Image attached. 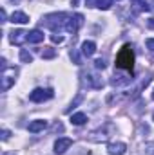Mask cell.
Segmentation results:
<instances>
[{
    "label": "cell",
    "instance_id": "1",
    "mask_svg": "<svg viewBox=\"0 0 154 155\" xmlns=\"http://www.w3.org/2000/svg\"><path fill=\"white\" fill-rule=\"evenodd\" d=\"M69 18H71V15H67V13H51V15H45L42 18V24L58 35L62 29L65 31V25H67Z\"/></svg>",
    "mask_w": 154,
    "mask_h": 155
},
{
    "label": "cell",
    "instance_id": "2",
    "mask_svg": "<svg viewBox=\"0 0 154 155\" xmlns=\"http://www.w3.org/2000/svg\"><path fill=\"white\" fill-rule=\"evenodd\" d=\"M132 67H134V51L129 43H125L116 56V69L132 72Z\"/></svg>",
    "mask_w": 154,
    "mask_h": 155
},
{
    "label": "cell",
    "instance_id": "3",
    "mask_svg": "<svg viewBox=\"0 0 154 155\" xmlns=\"http://www.w3.org/2000/svg\"><path fill=\"white\" fill-rule=\"evenodd\" d=\"M16 76H18V69H15V67H7V69L2 71V90L4 92L9 90L15 85Z\"/></svg>",
    "mask_w": 154,
    "mask_h": 155
},
{
    "label": "cell",
    "instance_id": "4",
    "mask_svg": "<svg viewBox=\"0 0 154 155\" xmlns=\"http://www.w3.org/2000/svg\"><path fill=\"white\" fill-rule=\"evenodd\" d=\"M53 96H54L53 88H35V90L29 94V99H31L33 103H44V101L51 99Z\"/></svg>",
    "mask_w": 154,
    "mask_h": 155
},
{
    "label": "cell",
    "instance_id": "5",
    "mask_svg": "<svg viewBox=\"0 0 154 155\" xmlns=\"http://www.w3.org/2000/svg\"><path fill=\"white\" fill-rule=\"evenodd\" d=\"M111 124H105L103 128H98V130H94V132H91L89 135H87V139L91 141V143H107L109 141V137H111V134L107 132V128H109Z\"/></svg>",
    "mask_w": 154,
    "mask_h": 155
},
{
    "label": "cell",
    "instance_id": "6",
    "mask_svg": "<svg viewBox=\"0 0 154 155\" xmlns=\"http://www.w3.org/2000/svg\"><path fill=\"white\" fill-rule=\"evenodd\" d=\"M82 81H83V85H87V88H102L103 87V79L98 76V74H94V72L83 74Z\"/></svg>",
    "mask_w": 154,
    "mask_h": 155
},
{
    "label": "cell",
    "instance_id": "7",
    "mask_svg": "<svg viewBox=\"0 0 154 155\" xmlns=\"http://www.w3.org/2000/svg\"><path fill=\"white\" fill-rule=\"evenodd\" d=\"M83 25V15H80V13H76V15H73L69 20H67V25H65V31L67 33H76L78 29Z\"/></svg>",
    "mask_w": 154,
    "mask_h": 155
},
{
    "label": "cell",
    "instance_id": "8",
    "mask_svg": "<svg viewBox=\"0 0 154 155\" xmlns=\"http://www.w3.org/2000/svg\"><path fill=\"white\" fill-rule=\"evenodd\" d=\"M71 144H73V139H69V137H60V139H56V143H54V153L56 155L65 153V152L71 148Z\"/></svg>",
    "mask_w": 154,
    "mask_h": 155
},
{
    "label": "cell",
    "instance_id": "9",
    "mask_svg": "<svg viewBox=\"0 0 154 155\" xmlns=\"http://www.w3.org/2000/svg\"><path fill=\"white\" fill-rule=\"evenodd\" d=\"M27 31H22V29H16V31H13V33H9V40H11V43H15V45H22V43H26L27 41Z\"/></svg>",
    "mask_w": 154,
    "mask_h": 155
},
{
    "label": "cell",
    "instance_id": "10",
    "mask_svg": "<svg viewBox=\"0 0 154 155\" xmlns=\"http://www.w3.org/2000/svg\"><path fill=\"white\" fill-rule=\"evenodd\" d=\"M132 81V74H129V72H125V74H114L113 79H111V83L114 85V87H125V85H129Z\"/></svg>",
    "mask_w": 154,
    "mask_h": 155
},
{
    "label": "cell",
    "instance_id": "11",
    "mask_svg": "<svg viewBox=\"0 0 154 155\" xmlns=\"http://www.w3.org/2000/svg\"><path fill=\"white\" fill-rule=\"evenodd\" d=\"M107 152H109V155H123L125 152H127V144H125V143H120V141L109 143Z\"/></svg>",
    "mask_w": 154,
    "mask_h": 155
},
{
    "label": "cell",
    "instance_id": "12",
    "mask_svg": "<svg viewBox=\"0 0 154 155\" xmlns=\"http://www.w3.org/2000/svg\"><path fill=\"white\" fill-rule=\"evenodd\" d=\"M29 132L31 134H38V132H44L45 128H47V121L45 119H35V121H31L29 123Z\"/></svg>",
    "mask_w": 154,
    "mask_h": 155
},
{
    "label": "cell",
    "instance_id": "13",
    "mask_svg": "<svg viewBox=\"0 0 154 155\" xmlns=\"http://www.w3.org/2000/svg\"><path fill=\"white\" fill-rule=\"evenodd\" d=\"M94 52H96V43L91 41V40H85V41L82 43V54H83L85 58H91Z\"/></svg>",
    "mask_w": 154,
    "mask_h": 155
},
{
    "label": "cell",
    "instance_id": "14",
    "mask_svg": "<svg viewBox=\"0 0 154 155\" xmlns=\"http://www.w3.org/2000/svg\"><path fill=\"white\" fill-rule=\"evenodd\" d=\"M9 22H13V24H27L29 22V16L26 13H22V11H15L9 16Z\"/></svg>",
    "mask_w": 154,
    "mask_h": 155
},
{
    "label": "cell",
    "instance_id": "15",
    "mask_svg": "<svg viewBox=\"0 0 154 155\" xmlns=\"http://www.w3.org/2000/svg\"><path fill=\"white\" fill-rule=\"evenodd\" d=\"M27 41H29V43H40V41H44V33H42L40 29H33V31H29V35H27Z\"/></svg>",
    "mask_w": 154,
    "mask_h": 155
},
{
    "label": "cell",
    "instance_id": "16",
    "mask_svg": "<svg viewBox=\"0 0 154 155\" xmlns=\"http://www.w3.org/2000/svg\"><path fill=\"white\" fill-rule=\"evenodd\" d=\"M71 123L76 124V126H82L83 123H87V116H85L83 112H76V114L71 116Z\"/></svg>",
    "mask_w": 154,
    "mask_h": 155
},
{
    "label": "cell",
    "instance_id": "17",
    "mask_svg": "<svg viewBox=\"0 0 154 155\" xmlns=\"http://www.w3.org/2000/svg\"><path fill=\"white\" fill-rule=\"evenodd\" d=\"M54 56H56V49H53V47H45L42 51V58L44 60H53Z\"/></svg>",
    "mask_w": 154,
    "mask_h": 155
},
{
    "label": "cell",
    "instance_id": "18",
    "mask_svg": "<svg viewBox=\"0 0 154 155\" xmlns=\"http://www.w3.org/2000/svg\"><path fill=\"white\" fill-rule=\"evenodd\" d=\"M20 61H22V63H31V61H33V54L27 52L26 49H22V51H20Z\"/></svg>",
    "mask_w": 154,
    "mask_h": 155
},
{
    "label": "cell",
    "instance_id": "19",
    "mask_svg": "<svg viewBox=\"0 0 154 155\" xmlns=\"http://www.w3.org/2000/svg\"><path fill=\"white\" fill-rule=\"evenodd\" d=\"M111 5H113V0H98L96 2V7L98 9H103V11L111 9Z\"/></svg>",
    "mask_w": 154,
    "mask_h": 155
},
{
    "label": "cell",
    "instance_id": "20",
    "mask_svg": "<svg viewBox=\"0 0 154 155\" xmlns=\"http://www.w3.org/2000/svg\"><path fill=\"white\" fill-rule=\"evenodd\" d=\"M82 101H83V96H82V94H78V97L75 99V101H73V103H71V107H69L65 112H71V108H76V107L80 105V103H82Z\"/></svg>",
    "mask_w": 154,
    "mask_h": 155
},
{
    "label": "cell",
    "instance_id": "21",
    "mask_svg": "<svg viewBox=\"0 0 154 155\" xmlns=\"http://www.w3.org/2000/svg\"><path fill=\"white\" fill-rule=\"evenodd\" d=\"M71 60H73L76 65H80V63H82V60H80V54H78L76 49H73V51H71Z\"/></svg>",
    "mask_w": 154,
    "mask_h": 155
},
{
    "label": "cell",
    "instance_id": "22",
    "mask_svg": "<svg viewBox=\"0 0 154 155\" xmlns=\"http://www.w3.org/2000/svg\"><path fill=\"white\" fill-rule=\"evenodd\" d=\"M94 67H96V69H102V71H103V69L107 67V63H105V60H103V58H98V60L94 61Z\"/></svg>",
    "mask_w": 154,
    "mask_h": 155
},
{
    "label": "cell",
    "instance_id": "23",
    "mask_svg": "<svg viewBox=\"0 0 154 155\" xmlns=\"http://www.w3.org/2000/svg\"><path fill=\"white\" fill-rule=\"evenodd\" d=\"M147 155H154V143H149V144H145V150H143Z\"/></svg>",
    "mask_w": 154,
    "mask_h": 155
},
{
    "label": "cell",
    "instance_id": "24",
    "mask_svg": "<svg viewBox=\"0 0 154 155\" xmlns=\"http://www.w3.org/2000/svg\"><path fill=\"white\" fill-rule=\"evenodd\" d=\"M51 40H53V43H62V41H64V36H60V35H53Z\"/></svg>",
    "mask_w": 154,
    "mask_h": 155
},
{
    "label": "cell",
    "instance_id": "25",
    "mask_svg": "<svg viewBox=\"0 0 154 155\" xmlns=\"http://www.w3.org/2000/svg\"><path fill=\"white\" fill-rule=\"evenodd\" d=\"M145 45H147V49H149V51H152V52H154V38H149L147 41H145Z\"/></svg>",
    "mask_w": 154,
    "mask_h": 155
},
{
    "label": "cell",
    "instance_id": "26",
    "mask_svg": "<svg viewBox=\"0 0 154 155\" xmlns=\"http://www.w3.org/2000/svg\"><path fill=\"white\" fill-rule=\"evenodd\" d=\"M53 132H64V124H62V123H54Z\"/></svg>",
    "mask_w": 154,
    "mask_h": 155
},
{
    "label": "cell",
    "instance_id": "27",
    "mask_svg": "<svg viewBox=\"0 0 154 155\" xmlns=\"http://www.w3.org/2000/svg\"><path fill=\"white\" fill-rule=\"evenodd\" d=\"M9 135H11V132L4 128V130H2V141H7V139H9Z\"/></svg>",
    "mask_w": 154,
    "mask_h": 155
},
{
    "label": "cell",
    "instance_id": "28",
    "mask_svg": "<svg viewBox=\"0 0 154 155\" xmlns=\"http://www.w3.org/2000/svg\"><path fill=\"white\" fill-rule=\"evenodd\" d=\"M147 27H149V29H154V16H151V18L147 20Z\"/></svg>",
    "mask_w": 154,
    "mask_h": 155
},
{
    "label": "cell",
    "instance_id": "29",
    "mask_svg": "<svg viewBox=\"0 0 154 155\" xmlns=\"http://www.w3.org/2000/svg\"><path fill=\"white\" fill-rule=\"evenodd\" d=\"M0 18H2V22H7V15H5V9H2V11H0Z\"/></svg>",
    "mask_w": 154,
    "mask_h": 155
},
{
    "label": "cell",
    "instance_id": "30",
    "mask_svg": "<svg viewBox=\"0 0 154 155\" xmlns=\"http://www.w3.org/2000/svg\"><path fill=\"white\" fill-rule=\"evenodd\" d=\"M96 2H98V0H85V4H87L89 7H96Z\"/></svg>",
    "mask_w": 154,
    "mask_h": 155
},
{
    "label": "cell",
    "instance_id": "31",
    "mask_svg": "<svg viewBox=\"0 0 154 155\" xmlns=\"http://www.w3.org/2000/svg\"><path fill=\"white\" fill-rule=\"evenodd\" d=\"M71 4H73V5H76V4H78V0H71Z\"/></svg>",
    "mask_w": 154,
    "mask_h": 155
},
{
    "label": "cell",
    "instance_id": "32",
    "mask_svg": "<svg viewBox=\"0 0 154 155\" xmlns=\"http://www.w3.org/2000/svg\"><path fill=\"white\" fill-rule=\"evenodd\" d=\"M7 2H15V4H18V2H20V0H7Z\"/></svg>",
    "mask_w": 154,
    "mask_h": 155
},
{
    "label": "cell",
    "instance_id": "33",
    "mask_svg": "<svg viewBox=\"0 0 154 155\" xmlns=\"http://www.w3.org/2000/svg\"><path fill=\"white\" fill-rule=\"evenodd\" d=\"M131 2H142V0H131Z\"/></svg>",
    "mask_w": 154,
    "mask_h": 155
},
{
    "label": "cell",
    "instance_id": "34",
    "mask_svg": "<svg viewBox=\"0 0 154 155\" xmlns=\"http://www.w3.org/2000/svg\"><path fill=\"white\" fill-rule=\"evenodd\" d=\"M152 99H154V92H152Z\"/></svg>",
    "mask_w": 154,
    "mask_h": 155
},
{
    "label": "cell",
    "instance_id": "35",
    "mask_svg": "<svg viewBox=\"0 0 154 155\" xmlns=\"http://www.w3.org/2000/svg\"><path fill=\"white\" fill-rule=\"evenodd\" d=\"M152 119H154V114H152Z\"/></svg>",
    "mask_w": 154,
    "mask_h": 155
},
{
    "label": "cell",
    "instance_id": "36",
    "mask_svg": "<svg viewBox=\"0 0 154 155\" xmlns=\"http://www.w3.org/2000/svg\"><path fill=\"white\" fill-rule=\"evenodd\" d=\"M11 155H15V153H11Z\"/></svg>",
    "mask_w": 154,
    "mask_h": 155
}]
</instances>
